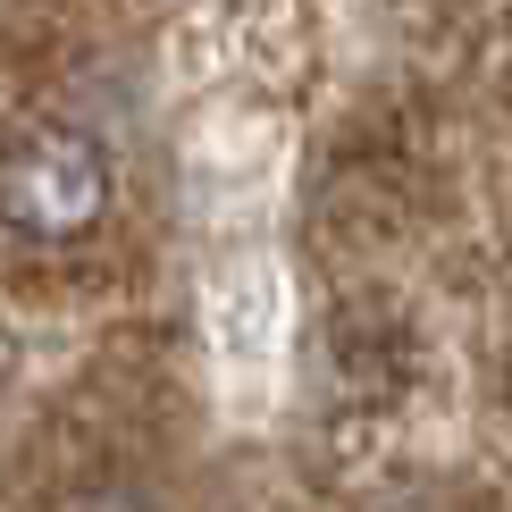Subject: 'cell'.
<instances>
[{"label":"cell","instance_id":"obj_1","mask_svg":"<svg viewBox=\"0 0 512 512\" xmlns=\"http://www.w3.org/2000/svg\"><path fill=\"white\" fill-rule=\"evenodd\" d=\"M110 210V160L76 126H26L0 152V219L34 244H68Z\"/></svg>","mask_w":512,"mask_h":512}]
</instances>
